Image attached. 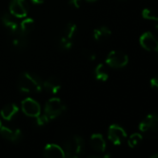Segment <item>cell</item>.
<instances>
[{"label": "cell", "instance_id": "6da1fadb", "mask_svg": "<svg viewBox=\"0 0 158 158\" xmlns=\"http://www.w3.org/2000/svg\"><path fill=\"white\" fill-rule=\"evenodd\" d=\"M18 89L24 93H37L43 89V82L35 73L24 72L18 79Z\"/></svg>", "mask_w": 158, "mask_h": 158}, {"label": "cell", "instance_id": "7a4b0ae2", "mask_svg": "<svg viewBox=\"0 0 158 158\" xmlns=\"http://www.w3.org/2000/svg\"><path fill=\"white\" fill-rule=\"evenodd\" d=\"M140 132L150 139H158V113L148 114L139 124Z\"/></svg>", "mask_w": 158, "mask_h": 158}, {"label": "cell", "instance_id": "3957f363", "mask_svg": "<svg viewBox=\"0 0 158 158\" xmlns=\"http://www.w3.org/2000/svg\"><path fill=\"white\" fill-rule=\"evenodd\" d=\"M65 104L61 102V100L59 98H51L47 102L45 105V114L48 116L49 119H54L60 115L65 111Z\"/></svg>", "mask_w": 158, "mask_h": 158}, {"label": "cell", "instance_id": "277c9868", "mask_svg": "<svg viewBox=\"0 0 158 158\" xmlns=\"http://www.w3.org/2000/svg\"><path fill=\"white\" fill-rule=\"evenodd\" d=\"M84 139L80 136H73L68 139L64 144V153L65 155H76L78 156L83 150Z\"/></svg>", "mask_w": 158, "mask_h": 158}, {"label": "cell", "instance_id": "5b68a950", "mask_svg": "<svg viewBox=\"0 0 158 158\" xmlns=\"http://www.w3.org/2000/svg\"><path fill=\"white\" fill-rule=\"evenodd\" d=\"M128 62V57L124 52L118 50L111 51L106 58V64L113 68L125 67Z\"/></svg>", "mask_w": 158, "mask_h": 158}, {"label": "cell", "instance_id": "8992f818", "mask_svg": "<svg viewBox=\"0 0 158 158\" xmlns=\"http://www.w3.org/2000/svg\"><path fill=\"white\" fill-rule=\"evenodd\" d=\"M28 5L25 0H11L10 13L15 18H25L28 14Z\"/></svg>", "mask_w": 158, "mask_h": 158}, {"label": "cell", "instance_id": "52a82bcc", "mask_svg": "<svg viewBox=\"0 0 158 158\" xmlns=\"http://www.w3.org/2000/svg\"><path fill=\"white\" fill-rule=\"evenodd\" d=\"M108 138L114 145H120L127 139V132L119 125L114 124L109 127Z\"/></svg>", "mask_w": 158, "mask_h": 158}, {"label": "cell", "instance_id": "ba28073f", "mask_svg": "<svg viewBox=\"0 0 158 158\" xmlns=\"http://www.w3.org/2000/svg\"><path fill=\"white\" fill-rule=\"evenodd\" d=\"M22 110L30 117H37L41 114L39 103L32 98H26L22 102Z\"/></svg>", "mask_w": 158, "mask_h": 158}, {"label": "cell", "instance_id": "9c48e42d", "mask_svg": "<svg viewBox=\"0 0 158 158\" xmlns=\"http://www.w3.org/2000/svg\"><path fill=\"white\" fill-rule=\"evenodd\" d=\"M139 44L144 49H146L148 51L155 52L158 50V40L150 32H146L140 35Z\"/></svg>", "mask_w": 158, "mask_h": 158}, {"label": "cell", "instance_id": "30bf717a", "mask_svg": "<svg viewBox=\"0 0 158 158\" xmlns=\"http://www.w3.org/2000/svg\"><path fill=\"white\" fill-rule=\"evenodd\" d=\"M0 134L3 138H5L6 139L13 142V143H17L21 140L23 134L22 131L17 128V129H11L10 127H0Z\"/></svg>", "mask_w": 158, "mask_h": 158}, {"label": "cell", "instance_id": "8fae6325", "mask_svg": "<svg viewBox=\"0 0 158 158\" xmlns=\"http://www.w3.org/2000/svg\"><path fill=\"white\" fill-rule=\"evenodd\" d=\"M1 22L3 25L7 28V30L13 35H18L19 33V24L13 19V16L10 13L5 12L1 15Z\"/></svg>", "mask_w": 158, "mask_h": 158}, {"label": "cell", "instance_id": "7c38bea8", "mask_svg": "<svg viewBox=\"0 0 158 158\" xmlns=\"http://www.w3.org/2000/svg\"><path fill=\"white\" fill-rule=\"evenodd\" d=\"M45 158H65L63 149L57 144H48L44 149Z\"/></svg>", "mask_w": 158, "mask_h": 158}, {"label": "cell", "instance_id": "4fadbf2b", "mask_svg": "<svg viewBox=\"0 0 158 158\" xmlns=\"http://www.w3.org/2000/svg\"><path fill=\"white\" fill-rule=\"evenodd\" d=\"M43 89H45L50 94H56L61 89V84L57 77L52 76L43 82Z\"/></svg>", "mask_w": 158, "mask_h": 158}, {"label": "cell", "instance_id": "5bb4252c", "mask_svg": "<svg viewBox=\"0 0 158 158\" xmlns=\"http://www.w3.org/2000/svg\"><path fill=\"white\" fill-rule=\"evenodd\" d=\"M91 148L99 152H103L106 149V142L102 134H93L90 138Z\"/></svg>", "mask_w": 158, "mask_h": 158}, {"label": "cell", "instance_id": "9a60e30c", "mask_svg": "<svg viewBox=\"0 0 158 158\" xmlns=\"http://www.w3.org/2000/svg\"><path fill=\"white\" fill-rule=\"evenodd\" d=\"M19 112V107L14 104V103H10V104H7L5 105L2 109H1V116L3 119L7 120V121H10L11 120L15 114H17Z\"/></svg>", "mask_w": 158, "mask_h": 158}, {"label": "cell", "instance_id": "2e32d148", "mask_svg": "<svg viewBox=\"0 0 158 158\" xmlns=\"http://www.w3.org/2000/svg\"><path fill=\"white\" fill-rule=\"evenodd\" d=\"M35 28V21L31 18H25L19 25L18 35L26 36L28 35Z\"/></svg>", "mask_w": 158, "mask_h": 158}, {"label": "cell", "instance_id": "e0dca14e", "mask_svg": "<svg viewBox=\"0 0 158 158\" xmlns=\"http://www.w3.org/2000/svg\"><path fill=\"white\" fill-rule=\"evenodd\" d=\"M112 35L111 30L106 26H102L94 30L93 37L96 41H104Z\"/></svg>", "mask_w": 158, "mask_h": 158}, {"label": "cell", "instance_id": "ac0fdd59", "mask_svg": "<svg viewBox=\"0 0 158 158\" xmlns=\"http://www.w3.org/2000/svg\"><path fill=\"white\" fill-rule=\"evenodd\" d=\"M94 74L97 80L99 81H106L107 79L109 78V73L108 70L106 68V66L103 63H100L96 66L95 71H94Z\"/></svg>", "mask_w": 158, "mask_h": 158}, {"label": "cell", "instance_id": "d6986e66", "mask_svg": "<svg viewBox=\"0 0 158 158\" xmlns=\"http://www.w3.org/2000/svg\"><path fill=\"white\" fill-rule=\"evenodd\" d=\"M15 37L12 40V46L17 48V49H23L26 48L27 46V40H26V36L21 35H14Z\"/></svg>", "mask_w": 158, "mask_h": 158}, {"label": "cell", "instance_id": "ffe728a7", "mask_svg": "<svg viewBox=\"0 0 158 158\" xmlns=\"http://www.w3.org/2000/svg\"><path fill=\"white\" fill-rule=\"evenodd\" d=\"M76 30H77V26L75 23H69L65 28H64V31H63V36L67 37V38H70V39H73V35H75L76 33Z\"/></svg>", "mask_w": 158, "mask_h": 158}, {"label": "cell", "instance_id": "44dd1931", "mask_svg": "<svg viewBox=\"0 0 158 158\" xmlns=\"http://www.w3.org/2000/svg\"><path fill=\"white\" fill-rule=\"evenodd\" d=\"M141 141H142V135L139 133H134L129 137L127 143L130 148H135L138 145H139V143Z\"/></svg>", "mask_w": 158, "mask_h": 158}, {"label": "cell", "instance_id": "7402d4cb", "mask_svg": "<svg viewBox=\"0 0 158 158\" xmlns=\"http://www.w3.org/2000/svg\"><path fill=\"white\" fill-rule=\"evenodd\" d=\"M142 17L146 20H151V21H154L155 22V28L158 31V17L155 16V14L153 13L152 10H149V9H144L141 12Z\"/></svg>", "mask_w": 158, "mask_h": 158}, {"label": "cell", "instance_id": "603a6c76", "mask_svg": "<svg viewBox=\"0 0 158 158\" xmlns=\"http://www.w3.org/2000/svg\"><path fill=\"white\" fill-rule=\"evenodd\" d=\"M59 46L63 50H69L73 46V40L62 35L59 40Z\"/></svg>", "mask_w": 158, "mask_h": 158}, {"label": "cell", "instance_id": "cb8c5ba5", "mask_svg": "<svg viewBox=\"0 0 158 158\" xmlns=\"http://www.w3.org/2000/svg\"><path fill=\"white\" fill-rule=\"evenodd\" d=\"M36 118V124H37V126H45L46 124H48V121L50 120L49 118H48V116L45 114H39L37 117H35Z\"/></svg>", "mask_w": 158, "mask_h": 158}, {"label": "cell", "instance_id": "d4e9b609", "mask_svg": "<svg viewBox=\"0 0 158 158\" xmlns=\"http://www.w3.org/2000/svg\"><path fill=\"white\" fill-rule=\"evenodd\" d=\"M82 54H83V56H84L87 60H94L96 59L95 53L92 52V51L89 50V49H87V48L83 49V50H82Z\"/></svg>", "mask_w": 158, "mask_h": 158}, {"label": "cell", "instance_id": "484cf974", "mask_svg": "<svg viewBox=\"0 0 158 158\" xmlns=\"http://www.w3.org/2000/svg\"><path fill=\"white\" fill-rule=\"evenodd\" d=\"M150 86L152 89L158 90V76L152 77L150 80Z\"/></svg>", "mask_w": 158, "mask_h": 158}, {"label": "cell", "instance_id": "4316f807", "mask_svg": "<svg viewBox=\"0 0 158 158\" xmlns=\"http://www.w3.org/2000/svg\"><path fill=\"white\" fill-rule=\"evenodd\" d=\"M69 4L75 9H79L82 5V0H70Z\"/></svg>", "mask_w": 158, "mask_h": 158}, {"label": "cell", "instance_id": "83f0119b", "mask_svg": "<svg viewBox=\"0 0 158 158\" xmlns=\"http://www.w3.org/2000/svg\"><path fill=\"white\" fill-rule=\"evenodd\" d=\"M31 1L35 4H42V3H44L45 0H31Z\"/></svg>", "mask_w": 158, "mask_h": 158}, {"label": "cell", "instance_id": "f1b7e54d", "mask_svg": "<svg viewBox=\"0 0 158 158\" xmlns=\"http://www.w3.org/2000/svg\"><path fill=\"white\" fill-rule=\"evenodd\" d=\"M65 158H79L76 155H65Z\"/></svg>", "mask_w": 158, "mask_h": 158}, {"label": "cell", "instance_id": "f546056e", "mask_svg": "<svg viewBox=\"0 0 158 158\" xmlns=\"http://www.w3.org/2000/svg\"><path fill=\"white\" fill-rule=\"evenodd\" d=\"M150 158H158V153H155V154H153V155H152Z\"/></svg>", "mask_w": 158, "mask_h": 158}, {"label": "cell", "instance_id": "4dcf8cb0", "mask_svg": "<svg viewBox=\"0 0 158 158\" xmlns=\"http://www.w3.org/2000/svg\"><path fill=\"white\" fill-rule=\"evenodd\" d=\"M89 158H103V157H99V156H89Z\"/></svg>", "mask_w": 158, "mask_h": 158}, {"label": "cell", "instance_id": "1f68e13d", "mask_svg": "<svg viewBox=\"0 0 158 158\" xmlns=\"http://www.w3.org/2000/svg\"><path fill=\"white\" fill-rule=\"evenodd\" d=\"M87 1H89V2H93V1H96V0H87Z\"/></svg>", "mask_w": 158, "mask_h": 158}, {"label": "cell", "instance_id": "d6a6232c", "mask_svg": "<svg viewBox=\"0 0 158 158\" xmlns=\"http://www.w3.org/2000/svg\"><path fill=\"white\" fill-rule=\"evenodd\" d=\"M155 52H156V57H157V60H158V50L155 51Z\"/></svg>", "mask_w": 158, "mask_h": 158}, {"label": "cell", "instance_id": "836d02e7", "mask_svg": "<svg viewBox=\"0 0 158 158\" xmlns=\"http://www.w3.org/2000/svg\"><path fill=\"white\" fill-rule=\"evenodd\" d=\"M2 127V122H1V120H0V127Z\"/></svg>", "mask_w": 158, "mask_h": 158}]
</instances>
